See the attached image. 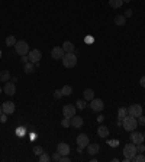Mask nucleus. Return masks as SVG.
I'll use <instances>...</instances> for the list:
<instances>
[{
    "mask_svg": "<svg viewBox=\"0 0 145 162\" xmlns=\"http://www.w3.org/2000/svg\"><path fill=\"white\" fill-rule=\"evenodd\" d=\"M122 126L126 132H132V130H135L136 126H138V120H136V117H132V116L128 114V116L122 120Z\"/></svg>",
    "mask_w": 145,
    "mask_h": 162,
    "instance_id": "obj_1",
    "label": "nucleus"
},
{
    "mask_svg": "<svg viewBox=\"0 0 145 162\" xmlns=\"http://www.w3.org/2000/svg\"><path fill=\"white\" fill-rule=\"evenodd\" d=\"M61 59H63V65H64L66 68H73V67L77 65V56H76L74 52H68V54H66Z\"/></svg>",
    "mask_w": 145,
    "mask_h": 162,
    "instance_id": "obj_2",
    "label": "nucleus"
},
{
    "mask_svg": "<svg viewBox=\"0 0 145 162\" xmlns=\"http://www.w3.org/2000/svg\"><path fill=\"white\" fill-rule=\"evenodd\" d=\"M138 153L136 151V145L135 143H128V145H125V148H123V156L125 158H128V159H134V156Z\"/></svg>",
    "mask_w": 145,
    "mask_h": 162,
    "instance_id": "obj_3",
    "label": "nucleus"
},
{
    "mask_svg": "<svg viewBox=\"0 0 145 162\" xmlns=\"http://www.w3.org/2000/svg\"><path fill=\"white\" fill-rule=\"evenodd\" d=\"M15 51L21 55V56L22 55H28V52H29V45H28L26 41H18V42L15 43Z\"/></svg>",
    "mask_w": 145,
    "mask_h": 162,
    "instance_id": "obj_4",
    "label": "nucleus"
},
{
    "mask_svg": "<svg viewBox=\"0 0 145 162\" xmlns=\"http://www.w3.org/2000/svg\"><path fill=\"white\" fill-rule=\"evenodd\" d=\"M28 58H29V61L34 62L35 65H39V61H41V58H42V52H41L39 49H31V51L28 52Z\"/></svg>",
    "mask_w": 145,
    "mask_h": 162,
    "instance_id": "obj_5",
    "label": "nucleus"
},
{
    "mask_svg": "<svg viewBox=\"0 0 145 162\" xmlns=\"http://www.w3.org/2000/svg\"><path fill=\"white\" fill-rule=\"evenodd\" d=\"M128 114L132 117H139L142 114V106L141 104H131L128 107Z\"/></svg>",
    "mask_w": 145,
    "mask_h": 162,
    "instance_id": "obj_6",
    "label": "nucleus"
},
{
    "mask_svg": "<svg viewBox=\"0 0 145 162\" xmlns=\"http://www.w3.org/2000/svg\"><path fill=\"white\" fill-rule=\"evenodd\" d=\"M76 106H73V104H66L64 107H63V114H64V117H68V119H71L74 114H76Z\"/></svg>",
    "mask_w": 145,
    "mask_h": 162,
    "instance_id": "obj_7",
    "label": "nucleus"
},
{
    "mask_svg": "<svg viewBox=\"0 0 145 162\" xmlns=\"http://www.w3.org/2000/svg\"><path fill=\"white\" fill-rule=\"evenodd\" d=\"M103 107H105V104H103V100H100V98H93L90 103V108L94 111H102Z\"/></svg>",
    "mask_w": 145,
    "mask_h": 162,
    "instance_id": "obj_8",
    "label": "nucleus"
},
{
    "mask_svg": "<svg viewBox=\"0 0 145 162\" xmlns=\"http://www.w3.org/2000/svg\"><path fill=\"white\" fill-rule=\"evenodd\" d=\"M3 91H4V94H7V96H15V93H16V84L7 81V83L4 84V87H3Z\"/></svg>",
    "mask_w": 145,
    "mask_h": 162,
    "instance_id": "obj_9",
    "label": "nucleus"
},
{
    "mask_svg": "<svg viewBox=\"0 0 145 162\" xmlns=\"http://www.w3.org/2000/svg\"><path fill=\"white\" fill-rule=\"evenodd\" d=\"M3 113L4 114H12V113H15V110H16V106H15V103L13 101H6V103H3Z\"/></svg>",
    "mask_w": 145,
    "mask_h": 162,
    "instance_id": "obj_10",
    "label": "nucleus"
},
{
    "mask_svg": "<svg viewBox=\"0 0 145 162\" xmlns=\"http://www.w3.org/2000/svg\"><path fill=\"white\" fill-rule=\"evenodd\" d=\"M64 55H66V52H64L63 46H55V48H52V51H51V56H52L54 59H61Z\"/></svg>",
    "mask_w": 145,
    "mask_h": 162,
    "instance_id": "obj_11",
    "label": "nucleus"
},
{
    "mask_svg": "<svg viewBox=\"0 0 145 162\" xmlns=\"http://www.w3.org/2000/svg\"><path fill=\"white\" fill-rule=\"evenodd\" d=\"M144 141L145 139H144V135H142V133L132 130V133H131V142H132V143L138 145V143H142Z\"/></svg>",
    "mask_w": 145,
    "mask_h": 162,
    "instance_id": "obj_12",
    "label": "nucleus"
},
{
    "mask_svg": "<svg viewBox=\"0 0 145 162\" xmlns=\"http://www.w3.org/2000/svg\"><path fill=\"white\" fill-rule=\"evenodd\" d=\"M89 143H90V141H89V136H87V135L81 133V135H78L77 136V145L78 146H81V148H87Z\"/></svg>",
    "mask_w": 145,
    "mask_h": 162,
    "instance_id": "obj_13",
    "label": "nucleus"
},
{
    "mask_svg": "<svg viewBox=\"0 0 145 162\" xmlns=\"http://www.w3.org/2000/svg\"><path fill=\"white\" fill-rule=\"evenodd\" d=\"M57 151L61 153V156H64V155H68L71 149H70V146H68L66 142H61V143H58V146H57Z\"/></svg>",
    "mask_w": 145,
    "mask_h": 162,
    "instance_id": "obj_14",
    "label": "nucleus"
},
{
    "mask_svg": "<svg viewBox=\"0 0 145 162\" xmlns=\"http://www.w3.org/2000/svg\"><path fill=\"white\" fill-rule=\"evenodd\" d=\"M99 151H100L99 143H89V145H87V152H89L90 155H97Z\"/></svg>",
    "mask_w": 145,
    "mask_h": 162,
    "instance_id": "obj_15",
    "label": "nucleus"
},
{
    "mask_svg": "<svg viewBox=\"0 0 145 162\" xmlns=\"http://www.w3.org/2000/svg\"><path fill=\"white\" fill-rule=\"evenodd\" d=\"M71 126L76 128V129H80V128L83 126V119H81L80 116H76V114H74V116L71 117Z\"/></svg>",
    "mask_w": 145,
    "mask_h": 162,
    "instance_id": "obj_16",
    "label": "nucleus"
},
{
    "mask_svg": "<svg viewBox=\"0 0 145 162\" xmlns=\"http://www.w3.org/2000/svg\"><path fill=\"white\" fill-rule=\"evenodd\" d=\"M63 49H64L66 54H68V52H74V45H73V42H70V41H66V42L63 43Z\"/></svg>",
    "mask_w": 145,
    "mask_h": 162,
    "instance_id": "obj_17",
    "label": "nucleus"
},
{
    "mask_svg": "<svg viewBox=\"0 0 145 162\" xmlns=\"http://www.w3.org/2000/svg\"><path fill=\"white\" fill-rule=\"evenodd\" d=\"M35 70V64L34 62H31V61H28L25 67H23V71H25V74H32Z\"/></svg>",
    "mask_w": 145,
    "mask_h": 162,
    "instance_id": "obj_18",
    "label": "nucleus"
},
{
    "mask_svg": "<svg viewBox=\"0 0 145 162\" xmlns=\"http://www.w3.org/2000/svg\"><path fill=\"white\" fill-rule=\"evenodd\" d=\"M97 135H99L100 138H107V136H109V129H107L106 126H100V128L97 129Z\"/></svg>",
    "mask_w": 145,
    "mask_h": 162,
    "instance_id": "obj_19",
    "label": "nucleus"
},
{
    "mask_svg": "<svg viewBox=\"0 0 145 162\" xmlns=\"http://www.w3.org/2000/svg\"><path fill=\"white\" fill-rule=\"evenodd\" d=\"M83 94H84V100H90V101H91V100L94 98V91H93L91 88H86Z\"/></svg>",
    "mask_w": 145,
    "mask_h": 162,
    "instance_id": "obj_20",
    "label": "nucleus"
},
{
    "mask_svg": "<svg viewBox=\"0 0 145 162\" xmlns=\"http://www.w3.org/2000/svg\"><path fill=\"white\" fill-rule=\"evenodd\" d=\"M128 116V108L126 107H121L118 110V120H123Z\"/></svg>",
    "mask_w": 145,
    "mask_h": 162,
    "instance_id": "obj_21",
    "label": "nucleus"
},
{
    "mask_svg": "<svg viewBox=\"0 0 145 162\" xmlns=\"http://www.w3.org/2000/svg\"><path fill=\"white\" fill-rule=\"evenodd\" d=\"M115 23H116L118 26H123V25L126 23V18H125L123 15H118V16L115 18Z\"/></svg>",
    "mask_w": 145,
    "mask_h": 162,
    "instance_id": "obj_22",
    "label": "nucleus"
},
{
    "mask_svg": "<svg viewBox=\"0 0 145 162\" xmlns=\"http://www.w3.org/2000/svg\"><path fill=\"white\" fill-rule=\"evenodd\" d=\"M61 93H63V96H64V97L71 96V93H73V87H71V86H64L63 88H61Z\"/></svg>",
    "mask_w": 145,
    "mask_h": 162,
    "instance_id": "obj_23",
    "label": "nucleus"
},
{
    "mask_svg": "<svg viewBox=\"0 0 145 162\" xmlns=\"http://www.w3.org/2000/svg\"><path fill=\"white\" fill-rule=\"evenodd\" d=\"M123 4V0H109V6L113 9H119Z\"/></svg>",
    "mask_w": 145,
    "mask_h": 162,
    "instance_id": "obj_24",
    "label": "nucleus"
},
{
    "mask_svg": "<svg viewBox=\"0 0 145 162\" xmlns=\"http://www.w3.org/2000/svg\"><path fill=\"white\" fill-rule=\"evenodd\" d=\"M9 78H10V73L7 70H3L0 73V81H9Z\"/></svg>",
    "mask_w": 145,
    "mask_h": 162,
    "instance_id": "obj_25",
    "label": "nucleus"
},
{
    "mask_svg": "<svg viewBox=\"0 0 145 162\" xmlns=\"http://www.w3.org/2000/svg\"><path fill=\"white\" fill-rule=\"evenodd\" d=\"M16 42H18V41H16V38H15L13 35H10V36L6 38V45H7V46H15Z\"/></svg>",
    "mask_w": 145,
    "mask_h": 162,
    "instance_id": "obj_26",
    "label": "nucleus"
},
{
    "mask_svg": "<svg viewBox=\"0 0 145 162\" xmlns=\"http://www.w3.org/2000/svg\"><path fill=\"white\" fill-rule=\"evenodd\" d=\"M132 161H135V162H145L144 153H141V152H139V153H136V155L134 156V159H132Z\"/></svg>",
    "mask_w": 145,
    "mask_h": 162,
    "instance_id": "obj_27",
    "label": "nucleus"
},
{
    "mask_svg": "<svg viewBox=\"0 0 145 162\" xmlns=\"http://www.w3.org/2000/svg\"><path fill=\"white\" fill-rule=\"evenodd\" d=\"M48 161H51V158H49V155H46V153H41L39 155V162H48Z\"/></svg>",
    "mask_w": 145,
    "mask_h": 162,
    "instance_id": "obj_28",
    "label": "nucleus"
},
{
    "mask_svg": "<svg viewBox=\"0 0 145 162\" xmlns=\"http://www.w3.org/2000/svg\"><path fill=\"white\" fill-rule=\"evenodd\" d=\"M61 125H63V128H70V126H71V119L64 117V119H63V122H61Z\"/></svg>",
    "mask_w": 145,
    "mask_h": 162,
    "instance_id": "obj_29",
    "label": "nucleus"
},
{
    "mask_svg": "<svg viewBox=\"0 0 145 162\" xmlns=\"http://www.w3.org/2000/svg\"><path fill=\"white\" fill-rule=\"evenodd\" d=\"M76 104H77L76 107L80 108V110H84V107H86V101H84V100H77Z\"/></svg>",
    "mask_w": 145,
    "mask_h": 162,
    "instance_id": "obj_30",
    "label": "nucleus"
},
{
    "mask_svg": "<svg viewBox=\"0 0 145 162\" xmlns=\"http://www.w3.org/2000/svg\"><path fill=\"white\" fill-rule=\"evenodd\" d=\"M51 159H52V161H55V162H60V161H61V153L57 151L55 153H54V155L51 156Z\"/></svg>",
    "mask_w": 145,
    "mask_h": 162,
    "instance_id": "obj_31",
    "label": "nucleus"
},
{
    "mask_svg": "<svg viewBox=\"0 0 145 162\" xmlns=\"http://www.w3.org/2000/svg\"><path fill=\"white\" fill-rule=\"evenodd\" d=\"M34 152H35V155H41V153L44 152V149H42V146H35Z\"/></svg>",
    "mask_w": 145,
    "mask_h": 162,
    "instance_id": "obj_32",
    "label": "nucleus"
},
{
    "mask_svg": "<svg viewBox=\"0 0 145 162\" xmlns=\"http://www.w3.org/2000/svg\"><path fill=\"white\" fill-rule=\"evenodd\" d=\"M136 119H138V125H141V126H145V117L142 116V114H141L139 117H136Z\"/></svg>",
    "mask_w": 145,
    "mask_h": 162,
    "instance_id": "obj_33",
    "label": "nucleus"
},
{
    "mask_svg": "<svg viewBox=\"0 0 145 162\" xmlns=\"http://www.w3.org/2000/svg\"><path fill=\"white\" fill-rule=\"evenodd\" d=\"M136 151H138V152H141V153H144L145 146L142 145V143H138V145H136Z\"/></svg>",
    "mask_w": 145,
    "mask_h": 162,
    "instance_id": "obj_34",
    "label": "nucleus"
},
{
    "mask_svg": "<svg viewBox=\"0 0 145 162\" xmlns=\"http://www.w3.org/2000/svg\"><path fill=\"white\" fill-rule=\"evenodd\" d=\"M54 97H55V98H61V97H63L61 90H55V91H54Z\"/></svg>",
    "mask_w": 145,
    "mask_h": 162,
    "instance_id": "obj_35",
    "label": "nucleus"
},
{
    "mask_svg": "<svg viewBox=\"0 0 145 162\" xmlns=\"http://www.w3.org/2000/svg\"><path fill=\"white\" fill-rule=\"evenodd\" d=\"M132 15H134V12L131 10V9H128V10H125V15H123V16H125V18H131Z\"/></svg>",
    "mask_w": 145,
    "mask_h": 162,
    "instance_id": "obj_36",
    "label": "nucleus"
},
{
    "mask_svg": "<svg viewBox=\"0 0 145 162\" xmlns=\"http://www.w3.org/2000/svg\"><path fill=\"white\" fill-rule=\"evenodd\" d=\"M21 59H22V62H23V64H26V62L29 61V58H28V55H22V58H21Z\"/></svg>",
    "mask_w": 145,
    "mask_h": 162,
    "instance_id": "obj_37",
    "label": "nucleus"
},
{
    "mask_svg": "<svg viewBox=\"0 0 145 162\" xmlns=\"http://www.w3.org/2000/svg\"><path fill=\"white\" fill-rule=\"evenodd\" d=\"M107 143H109L110 146H116V145L119 143V141H109V142H107Z\"/></svg>",
    "mask_w": 145,
    "mask_h": 162,
    "instance_id": "obj_38",
    "label": "nucleus"
},
{
    "mask_svg": "<svg viewBox=\"0 0 145 162\" xmlns=\"http://www.w3.org/2000/svg\"><path fill=\"white\" fill-rule=\"evenodd\" d=\"M139 83H141V86H142V87H144V88H145V76H142V77H141V80H139Z\"/></svg>",
    "mask_w": 145,
    "mask_h": 162,
    "instance_id": "obj_39",
    "label": "nucleus"
},
{
    "mask_svg": "<svg viewBox=\"0 0 145 162\" xmlns=\"http://www.w3.org/2000/svg\"><path fill=\"white\" fill-rule=\"evenodd\" d=\"M6 120H7V117H6V116H3V113H1V114H0V122H3V123H4Z\"/></svg>",
    "mask_w": 145,
    "mask_h": 162,
    "instance_id": "obj_40",
    "label": "nucleus"
},
{
    "mask_svg": "<svg viewBox=\"0 0 145 162\" xmlns=\"http://www.w3.org/2000/svg\"><path fill=\"white\" fill-rule=\"evenodd\" d=\"M83 149H84V148H81V146H78V149H77V152H78V153H81V152H83Z\"/></svg>",
    "mask_w": 145,
    "mask_h": 162,
    "instance_id": "obj_41",
    "label": "nucleus"
},
{
    "mask_svg": "<svg viewBox=\"0 0 145 162\" xmlns=\"http://www.w3.org/2000/svg\"><path fill=\"white\" fill-rule=\"evenodd\" d=\"M1 113H3V107L0 106V114H1Z\"/></svg>",
    "mask_w": 145,
    "mask_h": 162,
    "instance_id": "obj_42",
    "label": "nucleus"
},
{
    "mask_svg": "<svg viewBox=\"0 0 145 162\" xmlns=\"http://www.w3.org/2000/svg\"><path fill=\"white\" fill-rule=\"evenodd\" d=\"M129 1H131V0H123V3H129Z\"/></svg>",
    "mask_w": 145,
    "mask_h": 162,
    "instance_id": "obj_43",
    "label": "nucleus"
},
{
    "mask_svg": "<svg viewBox=\"0 0 145 162\" xmlns=\"http://www.w3.org/2000/svg\"><path fill=\"white\" fill-rule=\"evenodd\" d=\"M0 94H1V87H0Z\"/></svg>",
    "mask_w": 145,
    "mask_h": 162,
    "instance_id": "obj_44",
    "label": "nucleus"
},
{
    "mask_svg": "<svg viewBox=\"0 0 145 162\" xmlns=\"http://www.w3.org/2000/svg\"><path fill=\"white\" fill-rule=\"evenodd\" d=\"M0 58H1V51H0Z\"/></svg>",
    "mask_w": 145,
    "mask_h": 162,
    "instance_id": "obj_45",
    "label": "nucleus"
},
{
    "mask_svg": "<svg viewBox=\"0 0 145 162\" xmlns=\"http://www.w3.org/2000/svg\"><path fill=\"white\" fill-rule=\"evenodd\" d=\"M144 139H145V133H144Z\"/></svg>",
    "mask_w": 145,
    "mask_h": 162,
    "instance_id": "obj_46",
    "label": "nucleus"
}]
</instances>
